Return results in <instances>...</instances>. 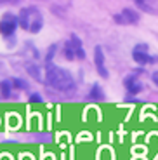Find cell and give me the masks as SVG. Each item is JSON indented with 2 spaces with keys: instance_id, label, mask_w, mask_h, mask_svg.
Wrapping results in <instances>:
<instances>
[{
  "instance_id": "cell-15",
  "label": "cell",
  "mask_w": 158,
  "mask_h": 160,
  "mask_svg": "<svg viewBox=\"0 0 158 160\" xmlns=\"http://www.w3.org/2000/svg\"><path fill=\"white\" fill-rule=\"evenodd\" d=\"M136 7H139L141 11H144V12H150V14H155V12H156L153 5H150L148 2H141V0H137V2H136Z\"/></svg>"
},
{
  "instance_id": "cell-18",
  "label": "cell",
  "mask_w": 158,
  "mask_h": 160,
  "mask_svg": "<svg viewBox=\"0 0 158 160\" xmlns=\"http://www.w3.org/2000/svg\"><path fill=\"white\" fill-rule=\"evenodd\" d=\"M125 103H141V101L136 99L134 96H127V98H125Z\"/></svg>"
},
{
  "instance_id": "cell-3",
  "label": "cell",
  "mask_w": 158,
  "mask_h": 160,
  "mask_svg": "<svg viewBox=\"0 0 158 160\" xmlns=\"http://www.w3.org/2000/svg\"><path fill=\"white\" fill-rule=\"evenodd\" d=\"M17 26H19V23H17V14L5 12L4 16H2V19H0V35L12 40Z\"/></svg>"
},
{
  "instance_id": "cell-16",
  "label": "cell",
  "mask_w": 158,
  "mask_h": 160,
  "mask_svg": "<svg viewBox=\"0 0 158 160\" xmlns=\"http://www.w3.org/2000/svg\"><path fill=\"white\" fill-rule=\"evenodd\" d=\"M57 44H54V45H51L49 47V51H47V56H45V63H52V58H54V54H56V51H57Z\"/></svg>"
},
{
  "instance_id": "cell-7",
  "label": "cell",
  "mask_w": 158,
  "mask_h": 160,
  "mask_svg": "<svg viewBox=\"0 0 158 160\" xmlns=\"http://www.w3.org/2000/svg\"><path fill=\"white\" fill-rule=\"evenodd\" d=\"M70 45L73 47V51H75V58L77 59H85V51H83V45H82V40H80L78 35H75V33H71L70 37Z\"/></svg>"
},
{
  "instance_id": "cell-17",
  "label": "cell",
  "mask_w": 158,
  "mask_h": 160,
  "mask_svg": "<svg viewBox=\"0 0 158 160\" xmlns=\"http://www.w3.org/2000/svg\"><path fill=\"white\" fill-rule=\"evenodd\" d=\"M30 103H44V99H42L38 92H32L30 94Z\"/></svg>"
},
{
  "instance_id": "cell-11",
  "label": "cell",
  "mask_w": 158,
  "mask_h": 160,
  "mask_svg": "<svg viewBox=\"0 0 158 160\" xmlns=\"http://www.w3.org/2000/svg\"><path fill=\"white\" fill-rule=\"evenodd\" d=\"M136 82H139V75L136 72H132V73H129V75L123 78V85H125V89H129V87H132V85L136 84Z\"/></svg>"
},
{
  "instance_id": "cell-6",
  "label": "cell",
  "mask_w": 158,
  "mask_h": 160,
  "mask_svg": "<svg viewBox=\"0 0 158 160\" xmlns=\"http://www.w3.org/2000/svg\"><path fill=\"white\" fill-rule=\"evenodd\" d=\"M94 63H96V68H97V73L103 78H108L110 73H108L106 66H104V52H103V47L101 45H96L94 49Z\"/></svg>"
},
{
  "instance_id": "cell-9",
  "label": "cell",
  "mask_w": 158,
  "mask_h": 160,
  "mask_svg": "<svg viewBox=\"0 0 158 160\" xmlns=\"http://www.w3.org/2000/svg\"><path fill=\"white\" fill-rule=\"evenodd\" d=\"M12 80H2L0 82V94L4 98H11L12 96Z\"/></svg>"
},
{
  "instance_id": "cell-14",
  "label": "cell",
  "mask_w": 158,
  "mask_h": 160,
  "mask_svg": "<svg viewBox=\"0 0 158 160\" xmlns=\"http://www.w3.org/2000/svg\"><path fill=\"white\" fill-rule=\"evenodd\" d=\"M28 73H30V75H32L35 80H38V82L42 80V75H40V68L37 66V64H28Z\"/></svg>"
},
{
  "instance_id": "cell-4",
  "label": "cell",
  "mask_w": 158,
  "mask_h": 160,
  "mask_svg": "<svg viewBox=\"0 0 158 160\" xmlns=\"http://www.w3.org/2000/svg\"><path fill=\"white\" fill-rule=\"evenodd\" d=\"M113 21L116 24H137L139 23V12L136 9L125 7L120 14H115Z\"/></svg>"
},
{
  "instance_id": "cell-19",
  "label": "cell",
  "mask_w": 158,
  "mask_h": 160,
  "mask_svg": "<svg viewBox=\"0 0 158 160\" xmlns=\"http://www.w3.org/2000/svg\"><path fill=\"white\" fill-rule=\"evenodd\" d=\"M151 78H153V82H155V84L158 85V72H155L153 75H151Z\"/></svg>"
},
{
  "instance_id": "cell-2",
  "label": "cell",
  "mask_w": 158,
  "mask_h": 160,
  "mask_svg": "<svg viewBox=\"0 0 158 160\" xmlns=\"http://www.w3.org/2000/svg\"><path fill=\"white\" fill-rule=\"evenodd\" d=\"M17 23L23 30L30 33H38L44 26V16L37 5H26V7L19 9L17 14Z\"/></svg>"
},
{
  "instance_id": "cell-13",
  "label": "cell",
  "mask_w": 158,
  "mask_h": 160,
  "mask_svg": "<svg viewBox=\"0 0 158 160\" xmlns=\"http://www.w3.org/2000/svg\"><path fill=\"white\" fill-rule=\"evenodd\" d=\"M142 89H144V84H142L141 80H139V82H136V84L132 85V87L127 89V91H129V94H127V96H136V94H139V92H141Z\"/></svg>"
},
{
  "instance_id": "cell-8",
  "label": "cell",
  "mask_w": 158,
  "mask_h": 160,
  "mask_svg": "<svg viewBox=\"0 0 158 160\" xmlns=\"http://www.w3.org/2000/svg\"><path fill=\"white\" fill-rule=\"evenodd\" d=\"M89 99L91 101H103L104 99V91L101 89L99 84H94L89 91Z\"/></svg>"
},
{
  "instance_id": "cell-10",
  "label": "cell",
  "mask_w": 158,
  "mask_h": 160,
  "mask_svg": "<svg viewBox=\"0 0 158 160\" xmlns=\"http://www.w3.org/2000/svg\"><path fill=\"white\" fill-rule=\"evenodd\" d=\"M61 52H63V56L66 58L68 61H73V59H75V51H73V47L70 45V42H64L63 47H61Z\"/></svg>"
},
{
  "instance_id": "cell-12",
  "label": "cell",
  "mask_w": 158,
  "mask_h": 160,
  "mask_svg": "<svg viewBox=\"0 0 158 160\" xmlns=\"http://www.w3.org/2000/svg\"><path fill=\"white\" fill-rule=\"evenodd\" d=\"M12 87L17 89V91H28V82L24 78L16 77V78H12Z\"/></svg>"
},
{
  "instance_id": "cell-1",
  "label": "cell",
  "mask_w": 158,
  "mask_h": 160,
  "mask_svg": "<svg viewBox=\"0 0 158 160\" xmlns=\"http://www.w3.org/2000/svg\"><path fill=\"white\" fill-rule=\"evenodd\" d=\"M45 77L44 82L47 87L54 89L57 92H71L75 89V80L71 77V73L68 70L61 68L54 63H45V70H44Z\"/></svg>"
},
{
  "instance_id": "cell-5",
  "label": "cell",
  "mask_w": 158,
  "mask_h": 160,
  "mask_svg": "<svg viewBox=\"0 0 158 160\" xmlns=\"http://www.w3.org/2000/svg\"><path fill=\"white\" fill-rule=\"evenodd\" d=\"M148 49H150L148 44H137L132 49V58H134V61L141 68L151 63V54H148Z\"/></svg>"
}]
</instances>
